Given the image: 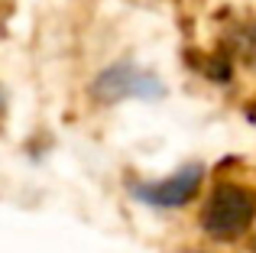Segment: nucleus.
<instances>
[{
	"mask_svg": "<svg viewBox=\"0 0 256 253\" xmlns=\"http://www.w3.org/2000/svg\"><path fill=\"white\" fill-rule=\"evenodd\" d=\"M246 117H250V120L256 124V104H250V108H246Z\"/></svg>",
	"mask_w": 256,
	"mask_h": 253,
	"instance_id": "nucleus-4",
	"label": "nucleus"
},
{
	"mask_svg": "<svg viewBox=\"0 0 256 253\" xmlns=\"http://www.w3.org/2000/svg\"><path fill=\"white\" fill-rule=\"evenodd\" d=\"M0 114H4V98H0Z\"/></svg>",
	"mask_w": 256,
	"mask_h": 253,
	"instance_id": "nucleus-6",
	"label": "nucleus"
},
{
	"mask_svg": "<svg viewBox=\"0 0 256 253\" xmlns=\"http://www.w3.org/2000/svg\"><path fill=\"white\" fill-rule=\"evenodd\" d=\"M178 253H198V250H178Z\"/></svg>",
	"mask_w": 256,
	"mask_h": 253,
	"instance_id": "nucleus-5",
	"label": "nucleus"
},
{
	"mask_svg": "<svg viewBox=\"0 0 256 253\" xmlns=\"http://www.w3.org/2000/svg\"><path fill=\"white\" fill-rule=\"evenodd\" d=\"M201 182H204V166L188 162L182 169H175L172 176L156 178V182H130V198H136L146 208H159V211H172L188 204L198 195Z\"/></svg>",
	"mask_w": 256,
	"mask_h": 253,
	"instance_id": "nucleus-3",
	"label": "nucleus"
},
{
	"mask_svg": "<svg viewBox=\"0 0 256 253\" xmlns=\"http://www.w3.org/2000/svg\"><path fill=\"white\" fill-rule=\"evenodd\" d=\"M198 221L201 230L214 240H237L256 221V192L237 182L214 185Z\"/></svg>",
	"mask_w": 256,
	"mask_h": 253,
	"instance_id": "nucleus-1",
	"label": "nucleus"
},
{
	"mask_svg": "<svg viewBox=\"0 0 256 253\" xmlns=\"http://www.w3.org/2000/svg\"><path fill=\"white\" fill-rule=\"evenodd\" d=\"M91 94L100 104H117L126 98H136V101H156L166 94V84L159 82L152 72L140 68L133 62H117L110 68H104L98 78L91 82Z\"/></svg>",
	"mask_w": 256,
	"mask_h": 253,
	"instance_id": "nucleus-2",
	"label": "nucleus"
}]
</instances>
